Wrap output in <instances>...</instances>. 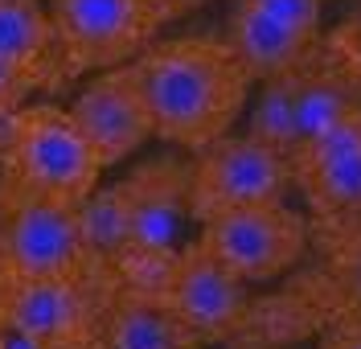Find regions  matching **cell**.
I'll use <instances>...</instances> for the list:
<instances>
[{
  "instance_id": "6da1fadb",
  "label": "cell",
  "mask_w": 361,
  "mask_h": 349,
  "mask_svg": "<svg viewBox=\"0 0 361 349\" xmlns=\"http://www.w3.org/2000/svg\"><path fill=\"white\" fill-rule=\"evenodd\" d=\"M152 111L157 140L185 152L234 132L255 91V74L226 37H169L132 58Z\"/></svg>"
},
{
  "instance_id": "7a4b0ae2",
  "label": "cell",
  "mask_w": 361,
  "mask_h": 349,
  "mask_svg": "<svg viewBox=\"0 0 361 349\" xmlns=\"http://www.w3.org/2000/svg\"><path fill=\"white\" fill-rule=\"evenodd\" d=\"M115 288V267L54 279L0 276V325L37 349H99Z\"/></svg>"
},
{
  "instance_id": "3957f363",
  "label": "cell",
  "mask_w": 361,
  "mask_h": 349,
  "mask_svg": "<svg viewBox=\"0 0 361 349\" xmlns=\"http://www.w3.org/2000/svg\"><path fill=\"white\" fill-rule=\"evenodd\" d=\"M103 177V161L74 123L70 107L37 103L13 116L4 148V185L78 206Z\"/></svg>"
},
{
  "instance_id": "277c9868",
  "label": "cell",
  "mask_w": 361,
  "mask_h": 349,
  "mask_svg": "<svg viewBox=\"0 0 361 349\" xmlns=\"http://www.w3.org/2000/svg\"><path fill=\"white\" fill-rule=\"evenodd\" d=\"M295 189V169L283 148L250 132H226L189 161V214L202 226L226 209L288 202Z\"/></svg>"
},
{
  "instance_id": "5b68a950",
  "label": "cell",
  "mask_w": 361,
  "mask_h": 349,
  "mask_svg": "<svg viewBox=\"0 0 361 349\" xmlns=\"http://www.w3.org/2000/svg\"><path fill=\"white\" fill-rule=\"evenodd\" d=\"M197 243L243 283H275L304 267L312 251V226L308 214L288 202H259L202 222Z\"/></svg>"
},
{
  "instance_id": "8992f818",
  "label": "cell",
  "mask_w": 361,
  "mask_h": 349,
  "mask_svg": "<svg viewBox=\"0 0 361 349\" xmlns=\"http://www.w3.org/2000/svg\"><path fill=\"white\" fill-rule=\"evenodd\" d=\"M99 271L90 259L78 206L49 202L37 193L4 185L0 214V276L8 279H54Z\"/></svg>"
},
{
  "instance_id": "52a82bcc",
  "label": "cell",
  "mask_w": 361,
  "mask_h": 349,
  "mask_svg": "<svg viewBox=\"0 0 361 349\" xmlns=\"http://www.w3.org/2000/svg\"><path fill=\"white\" fill-rule=\"evenodd\" d=\"M54 66L58 78L123 66L157 42V13L148 0H54Z\"/></svg>"
},
{
  "instance_id": "ba28073f",
  "label": "cell",
  "mask_w": 361,
  "mask_h": 349,
  "mask_svg": "<svg viewBox=\"0 0 361 349\" xmlns=\"http://www.w3.org/2000/svg\"><path fill=\"white\" fill-rule=\"evenodd\" d=\"M160 300L202 345H230L250 308V283L222 267L202 243H185L169 259L160 279Z\"/></svg>"
},
{
  "instance_id": "9c48e42d",
  "label": "cell",
  "mask_w": 361,
  "mask_h": 349,
  "mask_svg": "<svg viewBox=\"0 0 361 349\" xmlns=\"http://www.w3.org/2000/svg\"><path fill=\"white\" fill-rule=\"evenodd\" d=\"M295 189L308 214L353 218L361 214V103L329 116L292 152Z\"/></svg>"
},
{
  "instance_id": "30bf717a",
  "label": "cell",
  "mask_w": 361,
  "mask_h": 349,
  "mask_svg": "<svg viewBox=\"0 0 361 349\" xmlns=\"http://www.w3.org/2000/svg\"><path fill=\"white\" fill-rule=\"evenodd\" d=\"M324 33V0H234L226 42L255 82L292 70Z\"/></svg>"
},
{
  "instance_id": "8fae6325",
  "label": "cell",
  "mask_w": 361,
  "mask_h": 349,
  "mask_svg": "<svg viewBox=\"0 0 361 349\" xmlns=\"http://www.w3.org/2000/svg\"><path fill=\"white\" fill-rule=\"evenodd\" d=\"M70 116L90 140V148L99 152L103 169L132 161L157 136L152 111H148V99H144V87H140V74L132 62L94 70V78L74 94Z\"/></svg>"
},
{
  "instance_id": "7c38bea8",
  "label": "cell",
  "mask_w": 361,
  "mask_h": 349,
  "mask_svg": "<svg viewBox=\"0 0 361 349\" xmlns=\"http://www.w3.org/2000/svg\"><path fill=\"white\" fill-rule=\"evenodd\" d=\"M99 349H202V341L173 317V308L135 288H115Z\"/></svg>"
},
{
  "instance_id": "4fadbf2b",
  "label": "cell",
  "mask_w": 361,
  "mask_h": 349,
  "mask_svg": "<svg viewBox=\"0 0 361 349\" xmlns=\"http://www.w3.org/2000/svg\"><path fill=\"white\" fill-rule=\"evenodd\" d=\"M312 251L320 276L333 283V292L349 312H361V214L353 218H320L308 214Z\"/></svg>"
},
{
  "instance_id": "5bb4252c",
  "label": "cell",
  "mask_w": 361,
  "mask_h": 349,
  "mask_svg": "<svg viewBox=\"0 0 361 349\" xmlns=\"http://www.w3.org/2000/svg\"><path fill=\"white\" fill-rule=\"evenodd\" d=\"M54 62V25L37 0H0V66L37 74Z\"/></svg>"
},
{
  "instance_id": "9a60e30c",
  "label": "cell",
  "mask_w": 361,
  "mask_h": 349,
  "mask_svg": "<svg viewBox=\"0 0 361 349\" xmlns=\"http://www.w3.org/2000/svg\"><path fill=\"white\" fill-rule=\"evenodd\" d=\"M78 226H82L90 259L99 267H115L123 259V251H128V238H132V214H128L123 181L90 189L78 202Z\"/></svg>"
},
{
  "instance_id": "2e32d148",
  "label": "cell",
  "mask_w": 361,
  "mask_h": 349,
  "mask_svg": "<svg viewBox=\"0 0 361 349\" xmlns=\"http://www.w3.org/2000/svg\"><path fill=\"white\" fill-rule=\"evenodd\" d=\"M316 349H361V312H345L320 333Z\"/></svg>"
},
{
  "instance_id": "e0dca14e",
  "label": "cell",
  "mask_w": 361,
  "mask_h": 349,
  "mask_svg": "<svg viewBox=\"0 0 361 349\" xmlns=\"http://www.w3.org/2000/svg\"><path fill=\"white\" fill-rule=\"evenodd\" d=\"M33 82H42V78H37V74H25V70L0 66V107H4V103H13L17 94H25Z\"/></svg>"
},
{
  "instance_id": "ac0fdd59",
  "label": "cell",
  "mask_w": 361,
  "mask_h": 349,
  "mask_svg": "<svg viewBox=\"0 0 361 349\" xmlns=\"http://www.w3.org/2000/svg\"><path fill=\"white\" fill-rule=\"evenodd\" d=\"M148 4H152L157 21H160V25H169V21H177V17H185L189 8H197V4H205V0H148Z\"/></svg>"
},
{
  "instance_id": "d6986e66",
  "label": "cell",
  "mask_w": 361,
  "mask_h": 349,
  "mask_svg": "<svg viewBox=\"0 0 361 349\" xmlns=\"http://www.w3.org/2000/svg\"><path fill=\"white\" fill-rule=\"evenodd\" d=\"M0 349H4V325H0Z\"/></svg>"
}]
</instances>
